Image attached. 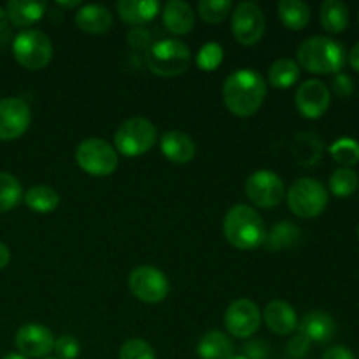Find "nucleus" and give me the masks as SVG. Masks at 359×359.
Listing matches in <instances>:
<instances>
[{"label":"nucleus","instance_id":"1","mask_svg":"<svg viewBox=\"0 0 359 359\" xmlns=\"http://www.w3.org/2000/svg\"><path fill=\"white\" fill-rule=\"evenodd\" d=\"M266 83L255 69H238L223 84V100L228 111L238 118H251L263 105Z\"/></svg>","mask_w":359,"mask_h":359},{"label":"nucleus","instance_id":"2","mask_svg":"<svg viewBox=\"0 0 359 359\" xmlns=\"http://www.w3.org/2000/svg\"><path fill=\"white\" fill-rule=\"evenodd\" d=\"M223 231L226 241L241 251H251L265 244V221L252 207L237 203L230 207L223 221Z\"/></svg>","mask_w":359,"mask_h":359},{"label":"nucleus","instance_id":"3","mask_svg":"<svg viewBox=\"0 0 359 359\" xmlns=\"http://www.w3.org/2000/svg\"><path fill=\"white\" fill-rule=\"evenodd\" d=\"M297 60L300 69L311 74H339L346 63V49L333 39L312 35L298 46Z\"/></svg>","mask_w":359,"mask_h":359},{"label":"nucleus","instance_id":"4","mask_svg":"<svg viewBox=\"0 0 359 359\" xmlns=\"http://www.w3.org/2000/svg\"><path fill=\"white\" fill-rule=\"evenodd\" d=\"M146 65L160 77L181 76L191 65V51L177 39H161L147 48Z\"/></svg>","mask_w":359,"mask_h":359},{"label":"nucleus","instance_id":"5","mask_svg":"<svg viewBox=\"0 0 359 359\" xmlns=\"http://www.w3.org/2000/svg\"><path fill=\"white\" fill-rule=\"evenodd\" d=\"M156 126L146 118L126 119L114 133L116 151L126 158L142 156L156 144Z\"/></svg>","mask_w":359,"mask_h":359},{"label":"nucleus","instance_id":"6","mask_svg":"<svg viewBox=\"0 0 359 359\" xmlns=\"http://www.w3.org/2000/svg\"><path fill=\"white\" fill-rule=\"evenodd\" d=\"M286 198L287 207L294 216L312 219L325 212L328 205V189L318 179L300 177L291 184Z\"/></svg>","mask_w":359,"mask_h":359},{"label":"nucleus","instance_id":"7","mask_svg":"<svg viewBox=\"0 0 359 359\" xmlns=\"http://www.w3.org/2000/svg\"><path fill=\"white\" fill-rule=\"evenodd\" d=\"M13 55L21 67L28 70H41L51 62V39L41 30L27 28L14 37Z\"/></svg>","mask_w":359,"mask_h":359},{"label":"nucleus","instance_id":"8","mask_svg":"<svg viewBox=\"0 0 359 359\" xmlns=\"http://www.w3.org/2000/svg\"><path fill=\"white\" fill-rule=\"evenodd\" d=\"M76 161L81 170L86 174L95 175V177H105L118 168L119 156L118 151L107 140L91 137L77 146Z\"/></svg>","mask_w":359,"mask_h":359},{"label":"nucleus","instance_id":"9","mask_svg":"<svg viewBox=\"0 0 359 359\" xmlns=\"http://www.w3.org/2000/svg\"><path fill=\"white\" fill-rule=\"evenodd\" d=\"M128 287L135 298L144 304H160L170 291L167 276L156 266L142 265L132 270L128 277Z\"/></svg>","mask_w":359,"mask_h":359},{"label":"nucleus","instance_id":"10","mask_svg":"<svg viewBox=\"0 0 359 359\" xmlns=\"http://www.w3.org/2000/svg\"><path fill=\"white\" fill-rule=\"evenodd\" d=\"M231 34L242 46H255L265 35V14L255 2H241L231 13Z\"/></svg>","mask_w":359,"mask_h":359},{"label":"nucleus","instance_id":"11","mask_svg":"<svg viewBox=\"0 0 359 359\" xmlns=\"http://www.w3.org/2000/svg\"><path fill=\"white\" fill-rule=\"evenodd\" d=\"M245 196L259 209H272L284 198V182L276 172L258 170L245 181Z\"/></svg>","mask_w":359,"mask_h":359},{"label":"nucleus","instance_id":"12","mask_svg":"<svg viewBox=\"0 0 359 359\" xmlns=\"http://www.w3.org/2000/svg\"><path fill=\"white\" fill-rule=\"evenodd\" d=\"M262 325V311L255 302L241 298L228 305L224 312V326L228 333L237 339H249Z\"/></svg>","mask_w":359,"mask_h":359},{"label":"nucleus","instance_id":"13","mask_svg":"<svg viewBox=\"0 0 359 359\" xmlns=\"http://www.w3.org/2000/svg\"><path fill=\"white\" fill-rule=\"evenodd\" d=\"M32 121L30 107L25 100L7 97L0 100V140H14L23 135Z\"/></svg>","mask_w":359,"mask_h":359},{"label":"nucleus","instance_id":"14","mask_svg":"<svg viewBox=\"0 0 359 359\" xmlns=\"http://www.w3.org/2000/svg\"><path fill=\"white\" fill-rule=\"evenodd\" d=\"M14 344L25 358L44 359L55 349V337H53L51 330L46 326L39 325V323H28L16 332Z\"/></svg>","mask_w":359,"mask_h":359},{"label":"nucleus","instance_id":"15","mask_svg":"<svg viewBox=\"0 0 359 359\" xmlns=\"http://www.w3.org/2000/svg\"><path fill=\"white\" fill-rule=\"evenodd\" d=\"M297 107L307 119H319L328 111L332 93L330 88L319 79H309L297 90Z\"/></svg>","mask_w":359,"mask_h":359},{"label":"nucleus","instance_id":"16","mask_svg":"<svg viewBox=\"0 0 359 359\" xmlns=\"http://www.w3.org/2000/svg\"><path fill=\"white\" fill-rule=\"evenodd\" d=\"M160 149L163 156L172 163H188L195 158L196 147L191 137L179 130L165 132L160 139Z\"/></svg>","mask_w":359,"mask_h":359},{"label":"nucleus","instance_id":"17","mask_svg":"<svg viewBox=\"0 0 359 359\" xmlns=\"http://www.w3.org/2000/svg\"><path fill=\"white\" fill-rule=\"evenodd\" d=\"M298 330H300V335H304L311 344H325L333 339L337 325L332 316L326 314V312L312 311L302 318V321L298 323Z\"/></svg>","mask_w":359,"mask_h":359},{"label":"nucleus","instance_id":"18","mask_svg":"<svg viewBox=\"0 0 359 359\" xmlns=\"http://www.w3.org/2000/svg\"><path fill=\"white\" fill-rule=\"evenodd\" d=\"M263 321L266 328L277 335H290L298 326V318L294 309L287 302L273 300L263 311Z\"/></svg>","mask_w":359,"mask_h":359},{"label":"nucleus","instance_id":"19","mask_svg":"<svg viewBox=\"0 0 359 359\" xmlns=\"http://www.w3.org/2000/svg\"><path fill=\"white\" fill-rule=\"evenodd\" d=\"M76 25L79 30L91 35H100L111 30L112 14L107 7L98 6V4H88L81 6L76 13Z\"/></svg>","mask_w":359,"mask_h":359},{"label":"nucleus","instance_id":"20","mask_svg":"<svg viewBox=\"0 0 359 359\" xmlns=\"http://www.w3.org/2000/svg\"><path fill=\"white\" fill-rule=\"evenodd\" d=\"M163 25L174 35H186L195 27V14L189 4L182 0H170L163 7Z\"/></svg>","mask_w":359,"mask_h":359},{"label":"nucleus","instance_id":"21","mask_svg":"<svg viewBox=\"0 0 359 359\" xmlns=\"http://www.w3.org/2000/svg\"><path fill=\"white\" fill-rule=\"evenodd\" d=\"M116 9H118L121 21L137 27V25H144L154 20L156 14L160 13L161 6L156 0H119Z\"/></svg>","mask_w":359,"mask_h":359},{"label":"nucleus","instance_id":"22","mask_svg":"<svg viewBox=\"0 0 359 359\" xmlns=\"http://www.w3.org/2000/svg\"><path fill=\"white\" fill-rule=\"evenodd\" d=\"M7 20L18 28H28L42 20L46 13L44 2H30V0H11L6 6Z\"/></svg>","mask_w":359,"mask_h":359},{"label":"nucleus","instance_id":"23","mask_svg":"<svg viewBox=\"0 0 359 359\" xmlns=\"http://www.w3.org/2000/svg\"><path fill=\"white\" fill-rule=\"evenodd\" d=\"M196 353L200 359H230L233 356V344L224 333L209 332L200 339Z\"/></svg>","mask_w":359,"mask_h":359},{"label":"nucleus","instance_id":"24","mask_svg":"<svg viewBox=\"0 0 359 359\" xmlns=\"http://www.w3.org/2000/svg\"><path fill=\"white\" fill-rule=\"evenodd\" d=\"M319 20L328 34H342L349 25V9L342 0H326L321 4Z\"/></svg>","mask_w":359,"mask_h":359},{"label":"nucleus","instance_id":"25","mask_svg":"<svg viewBox=\"0 0 359 359\" xmlns=\"http://www.w3.org/2000/svg\"><path fill=\"white\" fill-rule=\"evenodd\" d=\"M277 14L284 27L294 32L307 27L309 20H311V9L302 0H280L277 4Z\"/></svg>","mask_w":359,"mask_h":359},{"label":"nucleus","instance_id":"26","mask_svg":"<svg viewBox=\"0 0 359 359\" xmlns=\"http://www.w3.org/2000/svg\"><path fill=\"white\" fill-rule=\"evenodd\" d=\"M302 231L300 228L294 226L290 221H280L270 230V233L265 238V248L269 251H283V249L294 248L300 242Z\"/></svg>","mask_w":359,"mask_h":359},{"label":"nucleus","instance_id":"27","mask_svg":"<svg viewBox=\"0 0 359 359\" xmlns=\"http://www.w3.org/2000/svg\"><path fill=\"white\" fill-rule=\"evenodd\" d=\"M25 203L30 210L39 214H49L53 210H56V207L60 205V195L49 186H32L30 189H27L23 195Z\"/></svg>","mask_w":359,"mask_h":359},{"label":"nucleus","instance_id":"28","mask_svg":"<svg viewBox=\"0 0 359 359\" xmlns=\"http://www.w3.org/2000/svg\"><path fill=\"white\" fill-rule=\"evenodd\" d=\"M300 79V65L294 60L280 58L269 69V83L277 90H287Z\"/></svg>","mask_w":359,"mask_h":359},{"label":"nucleus","instance_id":"29","mask_svg":"<svg viewBox=\"0 0 359 359\" xmlns=\"http://www.w3.org/2000/svg\"><path fill=\"white\" fill-rule=\"evenodd\" d=\"M23 200V188L14 175L0 172V212H9Z\"/></svg>","mask_w":359,"mask_h":359},{"label":"nucleus","instance_id":"30","mask_svg":"<svg viewBox=\"0 0 359 359\" xmlns=\"http://www.w3.org/2000/svg\"><path fill=\"white\" fill-rule=\"evenodd\" d=\"M330 154L340 167H354L359 161V142L351 137H342L330 146Z\"/></svg>","mask_w":359,"mask_h":359},{"label":"nucleus","instance_id":"31","mask_svg":"<svg viewBox=\"0 0 359 359\" xmlns=\"http://www.w3.org/2000/svg\"><path fill=\"white\" fill-rule=\"evenodd\" d=\"M359 186V177L353 168H337L330 177V191L339 198H347Z\"/></svg>","mask_w":359,"mask_h":359},{"label":"nucleus","instance_id":"32","mask_svg":"<svg viewBox=\"0 0 359 359\" xmlns=\"http://www.w3.org/2000/svg\"><path fill=\"white\" fill-rule=\"evenodd\" d=\"M233 11V4L228 0H202L198 2V14L205 23L217 25Z\"/></svg>","mask_w":359,"mask_h":359},{"label":"nucleus","instance_id":"33","mask_svg":"<svg viewBox=\"0 0 359 359\" xmlns=\"http://www.w3.org/2000/svg\"><path fill=\"white\" fill-rule=\"evenodd\" d=\"M119 359H156L151 344L142 339H130L119 349Z\"/></svg>","mask_w":359,"mask_h":359},{"label":"nucleus","instance_id":"34","mask_svg":"<svg viewBox=\"0 0 359 359\" xmlns=\"http://www.w3.org/2000/svg\"><path fill=\"white\" fill-rule=\"evenodd\" d=\"M221 62H223V48L217 42H209L196 55V65L207 72L217 69Z\"/></svg>","mask_w":359,"mask_h":359},{"label":"nucleus","instance_id":"35","mask_svg":"<svg viewBox=\"0 0 359 359\" xmlns=\"http://www.w3.org/2000/svg\"><path fill=\"white\" fill-rule=\"evenodd\" d=\"M53 351H55L58 359H76L79 356L81 346L76 337L63 335L60 339H55V349Z\"/></svg>","mask_w":359,"mask_h":359},{"label":"nucleus","instance_id":"36","mask_svg":"<svg viewBox=\"0 0 359 359\" xmlns=\"http://www.w3.org/2000/svg\"><path fill=\"white\" fill-rule=\"evenodd\" d=\"M332 90L337 97H342V98L351 97V93H353V90H354L353 79H351V77L344 72L335 74V77H333V81H332Z\"/></svg>","mask_w":359,"mask_h":359},{"label":"nucleus","instance_id":"37","mask_svg":"<svg viewBox=\"0 0 359 359\" xmlns=\"http://www.w3.org/2000/svg\"><path fill=\"white\" fill-rule=\"evenodd\" d=\"M128 44L133 49H146L151 46V35L149 32L144 30V28H133L128 34Z\"/></svg>","mask_w":359,"mask_h":359},{"label":"nucleus","instance_id":"38","mask_svg":"<svg viewBox=\"0 0 359 359\" xmlns=\"http://www.w3.org/2000/svg\"><path fill=\"white\" fill-rule=\"evenodd\" d=\"M309 349H311V342L304 335H300V333L287 342V353L294 358L305 356L309 353Z\"/></svg>","mask_w":359,"mask_h":359},{"label":"nucleus","instance_id":"39","mask_svg":"<svg viewBox=\"0 0 359 359\" xmlns=\"http://www.w3.org/2000/svg\"><path fill=\"white\" fill-rule=\"evenodd\" d=\"M245 358L248 359H266L269 358V347L265 342H251L245 347Z\"/></svg>","mask_w":359,"mask_h":359},{"label":"nucleus","instance_id":"40","mask_svg":"<svg viewBox=\"0 0 359 359\" xmlns=\"http://www.w3.org/2000/svg\"><path fill=\"white\" fill-rule=\"evenodd\" d=\"M323 359H354V354L351 353V349L344 346H335L330 347L325 354H323Z\"/></svg>","mask_w":359,"mask_h":359},{"label":"nucleus","instance_id":"41","mask_svg":"<svg viewBox=\"0 0 359 359\" xmlns=\"http://www.w3.org/2000/svg\"><path fill=\"white\" fill-rule=\"evenodd\" d=\"M11 262V251L4 242H0V270L6 269Z\"/></svg>","mask_w":359,"mask_h":359},{"label":"nucleus","instance_id":"42","mask_svg":"<svg viewBox=\"0 0 359 359\" xmlns=\"http://www.w3.org/2000/svg\"><path fill=\"white\" fill-rule=\"evenodd\" d=\"M349 63H351V67H353L354 70H358V72H359V42L356 46H354L353 49H351Z\"/></svg>","mask_w":359,"mask_h":359},{"label":"nucleus","instance_id":"43","mask_svg":"<svg viewBox=\"0 0 359 359\" xmlns=\"http://www.w3.org/2000/svg\"><path fill=\"white\" fill-rule=\"evenodd\" d=\"M7 13H6V9H4V7H0V32L4 30V28H6V25H7Z\"/></svg>","mask_w":359,"mask_h":359},{"label":"nucleus","instance_id":"44","mask_svg":"<svg viewBox=\"0 0 359 359\" xmlns=\"http://www.w3.org/2000/svg\"><path fill=\"white\" fill-rule=\"evenodd\" d=\"M60 7H65V9H74V7H79L81 2H56Z\"/></svg>","mask_w":359,"mask_h":359},{"label":"nucleus","instance_id":"45","mask_svg":"<svg viewBox=\"0 0 359 359\" xmlns=\"http://www.w3.org/2000/svg\"><path fill=\"white\" fill-rule=\"evenodd\" d=\"M2 359H28V358H25L23 354H20V353H9V354H6Z\"/></svg>","mask_w":359,"mask_h":359},{"label":"nucleus","instance_id":"46","mask_svg":"<svg viewBox=\"0 0 359 359\" xmlns=\"http://www.w3.org/2000/svg\"><path fill=\"white\" fill-rule=\"evenodd\" d=\"M230 359H248V358H245L244 354H233Z\"/></svg>","mask_w":359,"mask_h":359},{"label":"nucleus","instance_id":"47","mask_svg":"<svg viewBox=\"0 0 359 359\" xmlns=\"http://www.w3.org/2000/svg\"><path fill=\"white\" fill-rule=\"evenodd\" d=\"M44 359H58V358H44Z\"/></svg>","mask_w":359,"mask_h":359},{"label":"nucleus","instance_id":"48","mask_svg":"<svg viewBox=\"0 0 359 359\" xmlns=\"http://www.w3.org/2000/svg\"><path fill=\"white\" fill-rule=\"evenodd\" d=\"M358 20H359V14H358Z\"/></svg>","mask_w":359,"mask_h":359},{"label":"nucleus","instance_id":"49","mask_svg":"<svg viewBox=\"0 0 359 359\" xmlns=\"http://www.w3.org/2000/svg\"><path fill=\"white\" fill-rule=\"evenodd\" d=\"M358 235H359V230H358Z\"/></svg>","mask_w":359,"mask_h":359}]
</instances>
